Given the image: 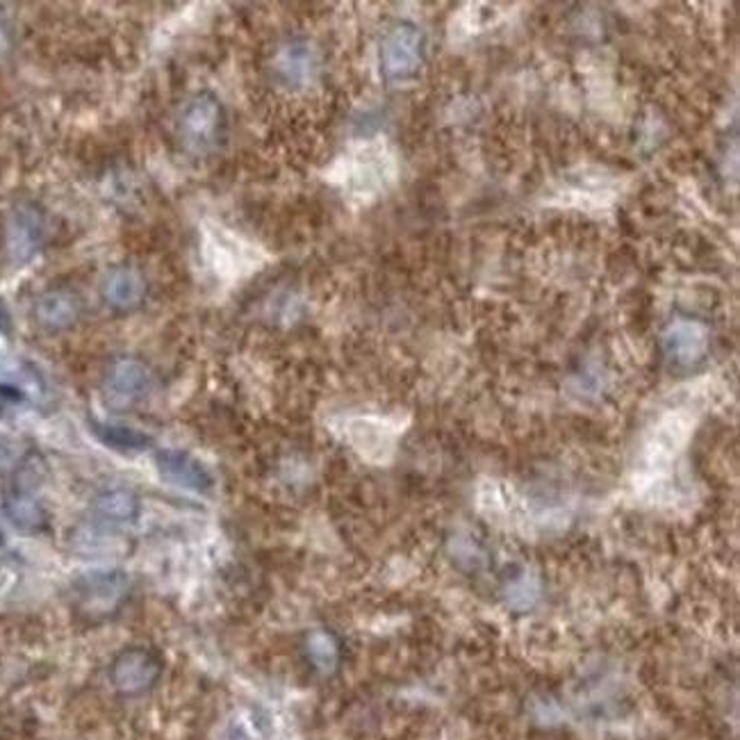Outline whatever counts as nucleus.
Wrapping results in <instances>:
<instances>
[{
  "label": "nucleus",
  "mask_w": 740,
  "mask_h": 740,
  "mask_svg": "<svg viewBox=\"0 0 740 740\" xmlns=\"http://www.w3.org/2000/svg\"><path fill=\"white\" fill-rule=\"evenodd\" d=\"M97 438L116 449V451H144L150 447V438L137 428L119 426V424H94Z\"/></svg>",
  "instance_id": "12"
},
{
  "label": "nucleus",
  "mask_w": 740,
  "mask_h": 740,
  "mask_svg": "<svg viewBox=\"0 0 740 740\" xmlns=\"http://www.w3.org/2000/svg\"><path fill=\"white\" fill-rule=\"evenodd\" d=\"M162 674V663L158 654H153L144 647H131V650L121 652L110 668L112 686L128 697H137L148 693L158 684Z\"/></svg>",
  "instance_id": "1"
},
{
  "label": "nucleus",
  "mask_w": 740,
  "mask_h": 740,
  "mask_svg": "<svg viewBox=\"0 0 740 740\" xmlns=\"http://www.w3.org/2000/svg\"><path fill=\"white\" fill-rule=\"evenodd\" d=\"M665 349L672 360L691 365L706 351V330L697 322H674L665 333Z\"/></svg>",
  "instance_id": "6"
},
{
  "label": "nucleus",
  "mask_w": 740,
  "mask_h": 740,
  "mask_svg": "<svg viewBox=\"0 0 740 740\" xmlns=\"http://www.w3.org/2000/svg\"><path fill=\"white\" fill-rule=\"evenodd\" d=\"M80 315V301L71 292H51L37 303V319L44 328H69Z\"/></svg>",
  "instance_id": "9"
},
{
  "label": "nucleus",
  "mask_w": 740,
  "mask_h": 740,
  "mask_svg": "<svg viewBox=\"0 0 740 740\" xmlns=\"http://www.w3.org/2000/svg\"><path fill=\"white\" fill-rule=\"evenodd\" d=\"M305 654L307 661L322 674H330L337 663H340V647H337L335 638L326 631H313L305 638Z\"/></svg>",
  "instance_id": "13"
},
{
  "label": "nucleus",
  "mask_w": 740,
  "mask_h": 740,
  "mask_svg": "<svg viewBox=\"0 0 740 740\" xmlns=\"http://www.w3.org/2000/svg\"><path fill=\"white\" fill-rule=\"evenodd\" d=\"M313 69H315V59H313V53L307 46L292 44V46L281 51L279 71L290 85H296V87L305 85L307 80L313 78Z\"/></svg>",
  "instance_id": "10"
},
{
  "label": "nucleus",
  "mask_w": 740,
  "mask_h": 740,
  "mask_svg": "<svg viewBox=\"0 0 740 740\" xmlns=\"http://www.w3.org/2000/svg\"><path fill=\"white\" fill-rule=\"evenodd\" d=\"M10 328V313H8V305L0 301V333H5Z\"/></svg>",
  "instance_id": "16"
},
{
  "label": "nucleus",
  "mask_w": 740,
  "mask_h": 740,
  "mask_svg": "<svg viewBox=\"0 0 740 740\" xmlns=\"http://www.w3.org/2000/svg\"><path fill=\"white\" fill-rule=\"evenodd\" d=\"M103 294L108 303L119 307V311H131V307H135L144 299L146 285L139 271L131 267H119L108 276Z\"/></svg>",
  "instance_id": "7"
},
{
  "label": "nucleus",
  "mask_w": 740,
  "mask_h": 740,
  "mask_svg": "<svg viewBox=\"0 0 740 740\" xmlns=\"http://www.w3.org/2000/svg\"><path fill=\"white\" fill-rule=\"evenodd\" d=\"M42 217L30 208H23L14 214L10 228V251L16 260L33 258L42 244Z\"/></svg>",
  "instance_id": "8"
},
{
  "label": "nucleus",
  "mask_w": 740,
  "mask_h": 740,
  "mask_svg": "<svg viewBox=\"0 0 740 740\" xmlns=\"http://www.w3.org/2000/svg\"><path fill=\"white\" fill-rule=\"evenodd\" d=\"M99 515L114 519V522H128L139 511V500L128 490H110L105 495L97 500Z\"/></svg>",
  "instance_id": "14"
},
{
  "label": "nucleus",
  "mask_w": 740,
  "mask_h": 740,
  "mask_svg": "<svg viewBox=\"0 0 740 740\" xmlns=\"http://www.w3.org/2000/svg\"><path fill=\"white\" fill-rule=\"evenodd\" d=\"M148 385H150L148 369L133 358L116 360L110 367L105 379L108 394L116 401V404H133V401L146 394Z\"/></svg>",
  "instance_id": "5"
},
{
  "label": "nucleus",
  "mask_w": 740,
  "mask_h": 740,
  "mask_svg": "<svg viewBox=\"0 0 740 740\" xmlns=\"http://www.w3.org/2000/svg\"><path fill=\"white\" fill-rule=\"evenodd\" d=\"M14 581H16L14 570L8 565H0V595H5L14 585Z\"/></svg>",
  "instance_id": "15"
},
{
  "label": "nucleus",
  "mask_w": 740,
  "mask_h": 740,
  "mask_svg": "<svg viewBox=\"0 0 740 740\" xmlns=\"http://www.w3.org/2000/svg\"><path fill=\"white\" fill-rule=\"evenodd\" d=\"M5 515L19 531L35 534L46 527V511L27 495H14L5 502Z\"/></svg>",
  "instance_id": "11"
},
{
  "label": "nucleus",
  "mask_w": 740,
  "mask_h": 740,
  "mask_svg": "<svg viewBox=\"0 0 740 740\" xmlns=\"http://www.w3.org/2000/svg\"><path fill=\"white\" fill-rule=\"evenodd\" d=\"M222 123H224V112H222L220 101L210 94H203V97H197L188 105V110L182 112L180 131H182V137L188 139V144H192L194 148H210L222 133Z\"/></svg>",
  "instance_id": "4"
},
{
  "label": "nucleus",
  "mask_w": 740,
  "mask_h": 740,
  "mask_svg": "<svg viewBox=\"0 0 740 740\" xmlns=\"http://www.w3.org/2000/svg\"><path fill=\"white\" fill-rule=\"evenodd\" d=\"M383 71L388 78L401 80L413 76L422 65V33L413 25H399L385 37L381 48Z\"/></svg>",
  "instance_id": "2"
},
{
  "label": "nucleus",
  "mask_w": 740,
  "mask_h": 740,
  "mask_svg": "<svg viewBox=\"0 0 740 740\" xmlns=\"http://www.w3.org/2000/svg\"><path fill=\"white\" fill-rule=\"evenodd\" d=\"M156 470L165 483L188 492H199V495H205L214 485L210 472L194 456L184 451L160 449L156 453Z\"/></svg>",
  "instance_id": "3"
}]
</instances>
